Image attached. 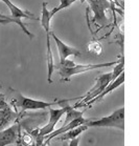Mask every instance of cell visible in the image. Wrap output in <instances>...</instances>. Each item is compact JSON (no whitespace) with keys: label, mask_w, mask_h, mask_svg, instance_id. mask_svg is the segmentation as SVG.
I'll return each instance as SVG.
<instances>
[{"label":"cell","mask_w":139,"mask_h":146,"mask_svg":"<svg viewBox=\"0 0 139 146\" xmlns=\"http://www.w3.org/2000/svg\"><path fill=\"white\" fill-rule=\"evenodd\" d=\"M50 11L47 10V2L44 1L42 3V12H41V27H43L46 34V63H47V81L52 83V74L54 70V61H53L51 45H50Z\"/></svg>","instance_id":"cell-2"},{"label":"cell","mask_w":139,"mask_h":146,"mask_svg":"<svg viewBox=\"0 0 139 146\" xmlns=\"http://www.w3.org/2000/svg\"><path fill=\"white\" fill-rule=\"evenodd\" d=\"M87 129H88V126H87L86 124H84V125H81V126L76 127L74 129H71V130H69V131H67V133L59 136V139L61 140V141H63V142H65V141H70V140H73V139H75V138H79V135L82 133H84V131Z\"/></svg>","instance_id":"cell-14"},{"label":"cell","mask_w":139,"mask_h":146,"mask_svg":"<svg viewBox=\"0 0 139 146\" xmlns=\"http://www.w3.org/2000/svg\"><path fill=\"white\" fill-rule=\"evenodd\" d=\"M88 127H114L125 131V107L121 106L114 110L111 115L100 119L90 120L86 123Z\"/></svg>","instance_id":"cell-4"},{"label":"cell","mask_w":139,"mask_h":146,"mask_svg":"<svg viewBox=\"0 0 139 146\" xmlns=\"http://www.w3.org/2000/svg\"><path fill=\"white\" fill-rule=\"evenodd\" d=\"M62 146H68V144H67V141H65V142H63V144H62Z\"/></svg>","instance_id":"cell-23"},{"label":"cell","mask_w":139,"mask_h":146,"mask_svg":"<svg viewBox=\"0 0 139 146\" xmlns=\"http://www.w3.org/2000/svg\"><path fill=\"white\" fill-rule=\"evenodd\" d=\"M68 103L66 105H64L62 108H48V113H49V119L47 124H45L43 127L39 128L40 135L43 137H46L48 135L56 130V125L58 124L60 120L62 119V117L66 113L67 108H68Z\"/></svg>","instance_id":"cell-7"},{"label":"cell","mask_w":139,"mask_h":146,"mask_svg":"<svg viewBox=\"0 0 139 146\" xmlns=\"http://www.w3.org/2000/svg\"><path fill=\"white\" fill-rule=\"evenodd\" d=\"M76 1H77V0H60L59 5L50 11V16L53 17L56 13H59L60 11L65 10V9H68V7H71L74 2H76Z\"/></svg>","instance_id":"cell-17"},{"label":"cell","mask_w":139,"mask_h":146,"mask_svg":"<svg viewBox=\"0 0 139 146\" xmlns=\"http://www.w3.org/2000/svg\"><path fill=\"white\" fill-rule=\"evenodd\" d=\"M88 50L90 53L95 54V55L99 56L103 52V46H102L99 41H97L96 39H93L92 41H90L88 43Z\"/></svg>","instance_id":"cell-18"},{"label":"cell","mask_w":139,"mask_h":146,"mask_svg":"<svg viewBox=\"0 0 139 146\" xmlns=\"http://www.w3.org/2000/svg\"><path fill=\"white\" fill-rule=\"evenodd\" d=\"M0 1H2V0H0Z\"/></svg>","instance_id":"cell-24"},{"label":"cell","mask_w":139,"mask_h":146,"mask_svg":"<svg viewBox=\"0 0 139 146\" xmlns=\"http://www.w3.org/2000/svg\"><path fill=\"white\" fill-rule=\"evenodd\" d=\"M123 68H125V56H123V54L121 56L119 57L117 63L114 65V68H113V70H112V81L116 80L121 74L125 73V72H123Z\"/></svg>","instance_id":"cell-15"},{"label":"cell","mask_w":139,"mask_h":146,"mask_svg":"<svg viewBox=\"0 0 139 146\" xmlns=\"http://www.w3.org/2000/svg\"><path fill=\"white\" fill-rule=\"evenodd\" d=\"M10 104L19 113V117L22 115V113L26 110H48L51 106L59 104V105H66L67 103L70 102L71 100L74 99H64V100H54V101H41V100L31 99L28 97L23 96L21 93L14 90L10 88ZM76 99V98H75Z\"/></svg>","instance_id":"cell-1"},{"label":"cell","mask_w":139,"mask_h":146,"mask_svg":"<svg viewBox=\"0 0 139 146\" xmlns=\"http://www.w3.org/2000/svg\"><path fill=\"white\" fill-rule=\"evenodd\" d=\"M125 82V73H123L120 76L117 78L116 80H114V81H112V82L110 83L109 85L106 87V90H104L103 93L100 94V95H98L97 97H95L94 99H92V100H90L89 102H87L85 105H84V107L85 106H87V107H90L91 105H92L93 103H95V102H98V101H100V100H103L105 97L108 95V94H110V93H112L113 90H116L117 87H119L123 83Z\"/></svg>","instance_id":"cell-12"},{"label":"cell","mask_w":139,"mask_h":146,"mask_svg":"<svg viewBox=\"0 0 139 146\" xmlns=\"http://www.w3.org/2000/svg\"><path fill=\"white\" fill-rule=\"evenodd\" d=\"M0 19H3V20H10V21H13L14 23H16V24H18L20 27H21V30L23 31L24 33L26 34L27 36L30 37V39H33V34H31L30 32V31L27 30V27H26V25L22 22V20H19V19H15V18H13V17H9V16H7V15H4V14H1L0 13Z\"/></svg>","instance_id":"cell-16"},{"label":"cell","mask_w":139,"mask_h":146,"mask_svg":"<svg viewBox=\"0 0 139 146\" xmlns=\"http://www.w3.org/2000/svg\"><path fill=\"white\" fill-rule=\"evenodd\" d=\"M19 121V113L12 105L0 108V131L10 127L12 123Z\"/></svg>","instance_id":"cell-10"},{"label":"cell","mask_w":139,"mask_h":146,"mask_svg":"<svg viewBox=\"0 0 139 146\" xmlns=\"http://www.w3.org/2000/svg\"><path fill=\"white\" fill-rule=\"evenodd\" d=\"M50 35H51V37H52V39L54 40L56 48H58V50H59L60 62L58 64L63 65V64L66 62V60H68V57H70V56L79 57V55H81V52H79L77 48L72 47V46H69V45H67L66 43H64L63 41L60 39L59 37L56 36L53 32H51Z\"/></svg>","instance_id":"cell-8"},{"label":"cell","mask_w":139,"mask_h":146,"mask_svg":"<svg viewBox=\"0 0 139 146\" xmlns=\"http://www.w3.org/2000/svg\"><path fill=\"white\" fill-rule=\"evenodd\" d=\"M118 61V60H117ZM117 61H111V62H105V63H97V64H74L71 67H56L59 70V75L61 76L63 81H69L72 76L83 74L89 70H95L99 68L114 66Z\"/></svg>","instance_id":"cell-5"},{"label":"cell","mask_w":139,"mask_h":146,"mask_svg":"<svg viewBox=\"0 0 139 146\" xmlns=\"http://www.w3.org/2000/svg\"><path fill=\"white\" fill-rule=\"evenodd\" d=\"M10 105V103H7V101L4 99V97L0 96V108H5Z\"/></svg>","instance_id":"cell-20"},{"label":"cell","mask_w":139,"mask_h":146,"mask_svg":"<svg viewBox=\"0 0 139 146\" xmlns=\"http://www.w3.org/2000/svg\"><path fill=\"white\" fill-rule=\"evenodd\" d=\"M79 138H75L73 140H70L68 143V146H79Z\"/></svg>","instance_id":"cell-21"},{"label":"cell","mask_w":139,"mask_h":146,"mask_svg":"<svg viewBox=\"0 0 139 146\" xmlns=\"http://www.w3.org/2000/svg\"><path fill=\"white\" fill-rule=\"evenodd\" d=\"M109 1H110V2H111V3H112V4H114V5H116V7H120L121 10H123V4H121V3H119V1H118V0H109Z\"/></svg>","instance_id":"cell-22"},{"label":"cell","mask_w":139,"mask_h":146,"mask_svg":"<svg viewBox=\"0 0 139 146\" xmlns=\"http://www.w3.org/2000/svg\"><path fill=\"white\" fill-rule=\"evenodd\" d=\"M20 122L17 121L9 128L0 131V146H7L15 144L18 137V131L20 128Z\"/></svg>","instance_id":"cell-11"},{"label":"cell","mask_w":139,"mask_h":146,"mask_svg":"<svg viewBox=\"0 0 139 146\" xmlns=\"http://www.w3.org/2000/svg\"><path fill=\"white\" fill-rule=\"evenodd\" d=\"M95 81L96 82H95V84H94V86H93L88 93L84 95V97L82 98V101L79 103H76L75 105H73V107H74L75 110L76 108H79V107H84V105H85L87 102H89L90 100L94 99L95 97L100 95L104 90H106V87L112 82V72L99 75L98 77H96Z\"/></svg>","instance_id":"cell-6"},{"label":"cell","mask_w":139,"mask_h":146,"mask_svg":"<svg viewBox=\"0 0 139 146\" xmlns=\"http://www.w3.org/2000/svg\"><path fill=\"white\" fill-rule=\"evenodd\" d=\"M88 121H89V119H85L83 116L79 117V118H76V119H73L72 121H70L69 123L64 124V125H62L60 128H58V129H56L54 131H52L50 135H48V136L45 137V144L48 145V144L50 143V141H51L52 139H54V138H56V137L61 136V135H63V133H67V131H69V130L74 129V128L81 126V125L86 124Z\"/></svg>","instance_id":"cell-9"},{"label":"cell","mask_w":139,"mask_h":146,"mask_svg":"<svg viewBox=\"0 0 139 146\" xmlns=\"http://www.w3.org/2000/svg\"><path fill=\"white\" fill-rule=\"evenodd\" d=\"M31 135L33 136V139H35V144L36 146H47L45 144V137L41 136L39 131V128L37 129H33V131H30Z\"/></svg>","instance_id":"cell-19"},{"label":"cell","mask_w":139,"mask_h":146,"mask_svg":"<svg viewBox=\"0 0 139 146\" xmlns=\"http://www.w3.org/2000/svg\"><path fill=\"white\" fill-rule=\"evenodd\" d=\"M91 12L93 13L92 22L96 23L99 27H104L108 22V18L106 16V12L108 10L112 11L114 16L115 13L118 12L121 16H123V10L112 4L109 0H86Z\"/></svg>","instance_id":"cell-3"},{"label":"cell","mask_w":139,"mask_h":146,"mask_svg":"<svg viewBox=\"0 0 139 146\" xmlns=\"http://www.w3.org/2000/svg\"><path fill=\"white\" fill-rule=\"evenodd\" d=\"M2 2H4V3L7 5V7L10 9V14H12V17L15 18V19L21 20L22 18H26V19H36V17L33 16L30 12H28V11H24V10H22V9L18 7L17 5H15L10 0H2Z\"/></svg>","instance_id":"cell-13"}]
</instances>
